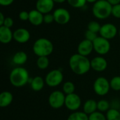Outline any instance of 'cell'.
I'll list each match as a JSON object with an SVG mask.
<instances>
[{"label": "cell", "mask_w": 120, "mask_h": 120, "mask_svg": "<svg viewBox=\"0 0 120 120\" xmlns=\"http://www.w3.org/2000/svg\"><path fill=\"white\" fill-rule=\"evenodd\" d=\"M69 66L72 72L77 75H84L91 69V60L86 56L79 53L71 56L69 60Z\"/></svg>", "instance_id": "cell-1"}, {"label": "cell", "mask_w": 120, "mask_h": 120, "mask_svg": "<svg viewBox=\"0 0 120 120\" xmlns=\"http://www.w3.org/2000/svg\"><path fill=\"white\" fill-rule=\"evenodd\" d=\"M30 79L28 70L22 66H18L13 68L9 75L10 83L16 88H20L25 86L29 83Z\"/></svg>", "instance_id": "cell-2"}, {"label": "cell", "mask_w": 120, "mask_h": 120, "mask_svg": "<svg viewBox=\"0 0 120 120\" xmlns=\"http://www.w3.org/2000/svg\"><path fill=\"white\" fill-rule=\"evenodd\" d=\"M32 50L34 53L38 57H48L53 53V45L49 39L46 38H39L34 43Z\"/></svg>", "instance_id": "cell-3"}, {"label": "cell", "mask_w": 120, "mask_h": 120, "mask_svg": "<svg viewBox=\"0 0 120 120\" xmlns=\"http://www.w3.org/2000/svg\"><path fill=\"white\" fill-rule=\"evenodd\" d=\"M112 6L107 0H98L92 7L93 15L98 19L103 20L112 15Z\"/></svg>", "instance_id": "cell-4"}, {"label": "cell", "mask_w": 120, "mask_h": 120, "mask_svg": "<svg viewBox=\"0 0 120 120\" xmlns=\"http://www.w3.org/2000/svg\"><path fill=\"white\" fill-rule=\"evenodd\" d=\"M93 89L96 95L105 96L111 89L110 81L104 77H99L95 79L93 84Z\"/></svg>", "instance_id": "cell-5"}, {"label": "cell", "mask_w": 120, "mask_h": 120, "mask_svg": "<svg viewBox=\"0 0 120 120\" xmlns=\"http://www.w3.org/2000/svg\"><path fill=\"white\" fill-rule=\"evenodd\" d=\"M64 76L63 72L59 69H54L49 71L45 77L46 84L49 87H56L62 84Z\"/></svg>", "instance_id": "cell-6"}, {"label": "cell", "mask_w": 120, "mask_h": 120, "mask_svg": "<svg viewBox=\"0 0 120 120\" xmlns=\"http://www.w3.org/2000/svg\"><path fill=\"white\" fill-rule=\"evenodd\" d=\"M66 95L60 90H56L51 92L48 98L49 105L53 109H60L65 106Z\"/></svg>", "instance_id": "cell-7"}, {"label": "cell", "mask_w": 120, "mask_h": 120, "mask_svg": "<svg viewBox=\"0 0 120 120\" xmlns=\"http://www.w3.org/2000/svg\"><path fill=\"white\" fill-rule=\"evenodd\" d=\"M94 50L100 56L107 54L110 50V43L108 39L102 37H98L94 41Z\"/></svg>", "instance_id": "cell-8"}, {"label": "cell", "mask_w": 120, "mask_h": 120, "mask_svg": "<svg viewBox=\"0 0 120 120\" xmlns=\"http://www.w3.org/2000/svg\"><path fill=\"white\" fill-rule=\"evenodd\" d=\"M82 105V99L80 96L75 94H71L69 95H66L65 106L68 110L72 112L77 111Z\"/></svg>", "instance_id": "cell-9"}, {"label": "cell", "mask_w": 120, "mask_h": 120, "mask_svg": "<svg viewBox=\"0 0 120 120\" xmlns=\"http://www.w3.org/2000/svg\"><path fill=\"white\" fill-rule=\"evenodd\" d=\"M99 34L101 37L110 40L116 37L117 34V28L112 23H106L101 26Z\"/></svg>", "instance_id": "cell-10"}, {"label": "cell", "mask_w": 120, "mask_h": 120, "mask_svg": "<svg viewBox=\"0 0 120 120\" xmlns=\"http://www.w3.org/2000/svg\"><path fill=\"white\" fill-rule=\"evenodd\" d=\"M55 22L60 25H65L70 20V14L69 11L64 8H58L53 13Z\"/></svg>", "instance_id": "cell-11"}, {"label": "cell", "mask_w": 120, "mask_h": 120, "mask_svg": "<svg viewBox=\"0 0 120 120\" xmlns=\"http://www.w3.org/2000/svg\"><path fill=\"white\" fill-rule=\"evenodd\" d=\"M91 68L98 72H104L108 68V61L102 56H96L91 60Z\"/></svg>", "instance_id": "cell-12"}, {"label": "cell", "mask_w": 120, "mask_h": 120, "mask_svg": "<svg viewBox=\"0 0 120 120\" xmlns=\"http://www.w3.org/2000/svg\"><path fill=\"white\" fill-rule=\"evenodd\" d=\"M93 51H94L93 41L86 39L82 40L77 46V53L86 57L89 56Z\"/></svg>", "instance_id": "cell-13"}, {"label": "cell", "mask_w": 120, "mask_h": 120, "mask_svg": "<svg viewBox=\"0 0 120 120\" xmlns=\"http://www.w3.org/2000/svg\"><path fill=\"white\" fill-rule=\"evenodd\" d=\"M30 39V32L25 28H18L13 32V39L20 44H25Z\"/></svg>", "instance_id": "cell-14"}, {"label": "cell", "mask_w": 120, "mask_h": 120, "mask_svg": "<svg viewBox=\"0 0 120 120\" xmlns=\"http://www.w3.org/2000/svg\"><path fill=\"white\" fill-rule=\"evenodd\" d=\"M54 3L53 0H37L36 9L44 15L49 13L54 7Z\"/></svg>", "instance_id": "cell-15"}, {"label": "cell", "mask_w": 120, "mask_h": 120, "mask_svg": "<svg viewBox=\"0 0 120 120\" xmlns=\"http://www.w3.org/2000/svg\"><path fill=\"white\" fill-rule=\"evenodd\" d=\"M29 22L34 25L39 26L44 22V14L37 9L31 10L29 12Z\"/></svg>", "instance_id": "cell-16"}, {"label": "cell", "mask_w": 120, "mask_h": 120, "mask_svg": "<svg viewBox=\"0 0 120 120\" xmlns=\"http://www.w3.org/2000/svg\"><path fill=\"white\" fill-rule=\"evenodd\" d=\"M13 39V32L11 28L4 25L0 26V41L2 44H6L10 43Z\"/></svg>", "instance_id": "cell-17"}, {"label": "cell", "mask_w": 120, "mask_h": 120, "mask_svg": "<svg viewBox=\"0 0 120 120\" xmlns=\"http://www.w3.org/2000/svg\"><path fill=\"white\" fill-rule=\"evenodd\" d=\"M29 83L31 89L34 91H40L42 90L46 84L45 79L40 76H36L32 79H30Z\"/></svg>", "instance_id": "cell-18"}, {"label": "cell", "mask_w": 120, "mask_h": 120, "mask_svg": "<svg viewBox=\"0 0 120 120\" xmlns=\"http://www.w3.org/2000/svg\"><path fill=\"white\" fill-rule=\"evenodd\" d=\"M98 110V102L94 99H89L86 101L83 105V112L86 115H90L91 114Z\"/></svg>", "instance_id": "cell-19"}, {"label": "cell", "mask_w": 120, "mask_h": 120, "mask_svg": "<svg viewBox=\"0 0 120 120\" xmlns=\"http://www.w3.org/2000/svg\"><path fill=\"white\" fill-rule=\"evenodd\" d=\"M27 59H28V56L25 52L18 51L13 55L12 58V61L15 65L22 66L26 63V62L27 61Z\"/></svg>", "instance_id": "cell-20"}, {"label": "cell", "mask_w": 120, "mask_h": 120, "mask_svg": "<svg viewBox=\"0 0 120 120\" xmlns=\"http://www.w3.org/2000/svg\"><path fill=\"white\" fill-rule=\"evenodd\" d=\"M13 100V94L8 91H5L1 92L0 94V107L1 108H6L10 105Z\"/></svg>", "instance_id": "cell-21"}, {"label": "cell", "mask_w": 120, "mask_h": 120, "mask_svg": "<svg viewBox=\"0 0 120 120\" xmlns=\"http://www.w3.org/2000/svg\"><path fill=\"white\" fill-rule=\"evenodd\" d=\"M67 120H89V115L83 111L72 112L68 117Z\"/></svg>", "instance_id": "cell-22"}, {"label": "cell", "mask_w": 120, "mask_h": 120, "mask_svg": "<svg viewBox=\"0 0 120 120\" xmlns=\"http://www.w3.org/2000/svg\"><path fill=\"white\" fill-rule=\"evenodd\" d=\"M49 63H50V61L47 56L38 57L37 60V63H36L37 68L41 70H44L48 68V67L49 66Z\"/></svg>", "instance_id": "cell-23"}, {"label": "cell", "mask_w": 120, "mask_h": 120, "mask_svg": "<svg viewBox=\"0 0 120 120\" xmlns=\"http://www.w3.org/2000/svg\"><path fill=\"white\" fill-rule=\"evenodd\" d=\"M107 120H120V112L119 109L111 108L105 114Z\"/></svg>", "instance_id": "cell-24"}, {"label": "cell", "mask_w": 120, "mask_h": 120, "mask_svg": "<svg viewBox=\"0 0 120 120\" xmlns=\"http://www.w3.org/2000/svg\"><path fill=\"white\" fill-rule=\"evenodd\" d=\"M62 89H63V92L65 95H69V94L75 93V85L71 81H67L63 84Z\"/></svg>", "instance_id": "cell-25"}, {"label": "cell", "mask_w": 120, "mask_h": 120, "mask_svg": "<svg viewBox=\"0 0 120 120\" xmlns=\"http://www.w3.org/2000/svg\"><path fill=\"white\" fill-rule=\"evenodd\" d=\"M110 103L105 99H101L98 101V110L101 112H107L110 109Z\"/></svg>", "instance_id": "cell-26"}, {"label": "cell", "mask_w": 120, "mask_h": 120, "mask_svg": "<svg viewBox=\"0 0 120 120\" xmlns=\"http://www.w3.org/2000/svg\"><path fill=\"white\" fill-rule=\"evenodd\" d=\"M110 84L112 90L115 91H120V76L113 77L110 80Z\"/></svg>", "instance_id": "cell-27"}, {"label": "cell", "mask_w": 120, "mask_h": 120, "mask_svg": "<svg viewBox=\"0 0 120 120\" xmlns=\"http://www.w3.org/2000/svg\"><path fill=\"white\" fill-rule=\"evenodd\" d=\"M89 120H107L105 115L98 110L89 115Z\"/></svg>", "instance_id": "cell-28"}, {"label": "cell", "mask_w": 120, "mask_h": 120, "mask_svg": "<svg viewBox=\"0 0 120 120\" xmlns=\"http://www.w3.org/2000/svg\"><path fill=\"white\" fill-rule=\"evenodd\" d=\"M101 28V25L98 22H96L94 20L91 21L88 24V26H87V30L92 31L94 32H96V33H99Z\"/></svg>", "instance_id": "cell-29"}, {"label": "cell", "mask_w": 120, "mask_h": 120, "mask_svg": "<svg viewBox=\"0 0 120 120\" xmlns=\"http://www.w3.org/2000/svg\"><path fill=\"white\" fill-rule=\"evenodd\" d=\"M68 4L74 8H82L86 5V0H67Z\"/></svg>", "instance_id": "cell-30"}, {"label": "cell", "mask_w": 120, "mask_h": 120, "mask_svg": "<svg viewBox=\"0 0 120 120\" xmlns=\"http://www.w3.org/2000/svg\"><path fill=\"white\" fill-rule=\"evenodd\" d=\"M85 39H88L91 41H94L98 36L97 35V33L96 32H94L92 31H90L89 30H87L86 32H85Z\"/></svg>", "instance_id": "cell-31"}, {"label": "cell", "mask_w": 120, "mask_h": 120, "mask_svg": "<svg viewBox=\"0 0 120 120\" xmlns=\"http://www.w3.org/2000/svg\"><path fill=\"white\" fill-rule=\"evenodd\" d=\"M112 15L116 18H120V4L112 6Z\"/></svg>", "instance_id": "cell-32"}, {"label": "cell", "mask_w": 120, "mask_h": 120, "mask_svg": "<svg viewBox=\"0 0 120 120\" xmlns=\"http://www.w3.org/2000/svg\"><path fill=\"white\" fill-rule=\"evenodd\" d=\"M53 21H55V19H54V16L53 13H46L44 15V22L46 24H51Z\"/></svg>", "instance_id": "cell-33"}, {"label": "cell", "mask_w": 120, "mask_h": 120, "mask_svg": "<svg viewBox=\"0 0 120 120\" xmlns=\"http://www.w3.org/2000/svg\"><path fill=\"white\" fill-rule=\"evenodd\" d=\"M19 18L21 20H23V21L28 20H29V12H27L26 11H22L20 12Z\"/></svg>", "instance_id": "cell-34"}, {"label": "cell", "mask_w": 120, "mask_h": 120, "mask_svg": "<svg viewBox=\"0 0 120 120\" xmlns=\"http://www.w3.org/2000/svg\"><path fill=\"white\" fill-rule=\"evenodd\" d=\"M3 25L5 26V27L11 28L13 25V20L11 17H6L5 18V20H4V22Z\"/></svg>", "instance_id": "cell-35"}, {"label": "cell", "mask_w": 120, "mask_h": 120, "mask_svg": "<svg viewBox=\"0 0 120 120\" xmlns=\"http://www.w3.org/2000/svg\"><path fill=\"white\" fill-rule=\"evenodd\" d=\"M14 0H0V4L2 6H8L11 5Z\"/></svg>", "instance_id": "cell-36"}, {"label": "cell", "mask_w": 120, "mask_h": 120, "mask_svg": "<svg viewBox=\"0 0 120 120\" xmlns=\"http://www.w3.org/2000/svg\"><path fill=\"white\" fill-rule=\"evenodd\" d=\"M112 6H114V5H117V4H120V0H107Z\"/></svg>", "instance_id": "cell-37"}, {"label": "cell", "mask_w": 120, "mask_h": 120, "mask_svg": "<svg viewBox=\"0 0 120 120\" xmlns=\"http://www.w3.org/2000/svg\"><path fill=\"white\" fill-rule=\"evenodd\" d=\"M5 18H6V17H4V14L2 13H0V26H2L4 25Z\"/></svg>", "instance_id": "cell-38"}, {"label": "cell", "mask_w": 120, "mask_h": 120, "mask_svg": "<svg viewBox=\"0 0 120 120\" xmlns=\"http://www.w3.org/2000/svg\"><path fill=\"white\" fill-rule=\"evenodd\" d=\"M65 1H67V0H53V1H54L55 3H58V4L63 3V2H65Z\"/></svg>", "instance_id": "cell-39"}, {"label": "cell", "mask_w": 120, "mask_h": 120, "mask_svg": "<svg viewBox=\"0 0 120 120\" xmlns=\"http://www.w3.org/2000/svg\"><path fill=\"white\" fill-rule=\"evenodd\" d=\"M98 0H86V1L87 2H89V3H96V1H97Z\"/></svg>", "instance_id": "cell-40"}, {"label": "cell", "mask_w": 120, "mask_h": 120, "mask_svg": "<svg viewBox=\"0 0 120 120\" xmlns=\"http://www.w3.org/2000/svg\"><path fill=\"white\" fill-rule=\"evenodd\" d=\"M119 35H120V31H119Z\"/></svg>", "instance_id": "cell-41"}, {"label": "cell", "mask_w": 120, "mask_h": 120, "mask_svg": "<svg viewBox=\"0 0 120 120\" xmlns=\"http://www.w3.org/2000/svg\"><path fill=\"white\" fill-rule=\"evenodd\" d=\"M119 110H120V107L119 108Z\"/></svg>", "instance_id": "cell-42"}]
</instances>
